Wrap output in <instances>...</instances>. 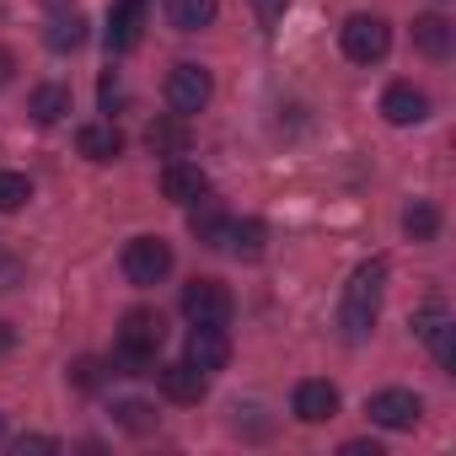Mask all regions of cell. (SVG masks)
Masks as SVG:
<instances>
[{
	"label": "cell",
	"instance_id": "obj_25",
	"mask_svg": "<svg viewBox=\"0 0 456 456\" xmlns=\"http://www.w3.org/2000/svg\"><path fill=\"white\" fill-rule=\"evenodd\" d=\"M108 376H113V365H108V360H76V370H70V381H76L81 392H97Z\"/></svg>",
	"mask_w": 456,
	"mask_h": 456
},
{
	"label": "cell",
	"instance_id": "obj_23",
	"mask_svg": "<svg viewBox=\"0 0 456 456\" xmlns=\"http://www.w3.org/2000/svg\"><path fill=\"white\" fill-rule=\"evenodd\" d=\"M33 199V183L22 177V172H0V215H12V209H22Z\"/></svg>",
	"mask_w": 456,
	"mask_h": 456
},
{
	"label": "cell",
	"instance_id": "obj_18",
	"mask_svg": "<svg viewBox=\"0 0 456 456\" xmlns=\"http://www.w3.org/2000/svg\"><path fill=\"white\" fill-rule=\"evenodd\" d=\"M264 220H225V237H220V248L225 253H237V258H258L264 253Z\"/></svg>",
	"mask_w": 456,
	"mask_h": 456
},
{
	"label": "cell",
	"instance_id": "obj_15",
	"mask_svg": "<svg viewBox=\"0 0 456 456\" xmlns=\"http://www.w3.org/2000/svg\"><path fill=\"white\" fill-rule=\"evenodd\" d=\"M76 151H81L86 161H113V156L124 151V129H118V124H81Z\"/></svg>",
	"mask_w": 456,
	"mask_h": 456
},
{
	"label": "cell",
	"instance_id": "obj_13",
	"mask_svg": "<svg viewBox=\"0 0 456 456\" xmlns=\"http://www.w3.org/2000/svg\"><path fill=\"white\" fill-rule=\"evenodd\" d=\"M333 413H338V387H333V381H301V387H296V419L322 424V419H333Z\"/></svg>",
	"mask_w": 456,
	"mask_h": 456
},
{
	"label": "cell",
	"instance_id": "obj_5",
	"mask_svg": "<svg viewBox=\"0 0 456 456\" xmlns=\"http://www.w3.org/2000/svg\"><path fill=\"white\" fill-rule=\"evenodd\" d=\"M172 274V248L161 237H134L124 248V280L129 285H161Z\"/></svg>",
	"mask_w": 456,
	"mask_h": 456
},
{
	"label": "cell",
	"instance_id": "obj_33",
	"mask_svg": "<svg viewBox=\"0 0 456 456\" xmlns=\"http://www.w3.org/2000/svg\"><path fill=\"white\" fill-rule=\"evenodd\" d=\"M49 6H60V0H49Z\"/></svg>",
	"mask_w": 456,
	"mask_h": 456
},
{
	"label": "cell",
	"instance_id": "obj_21",
	"mask_svg": "<svg viewBox=\"0 0 456 456\" xmlns=\"http://www.w3.org/2000/svg\"><path fill=\"white\" fill-rule=\"evenodd\" d=\"M44 44H49L54 54L81 49V44H86V17H76V12H70V17H54V22L44 28Z\"/></svg>",
	"mask_w": 456,
	"mask_h": 456
},
{
	"label": "cell",
	"instance_id": "obj_28",
	"mask_svg": "<svg viewBox=\"0 0 456 456\" xmlns=\"http://www.w3.org/2000/svg\"><path fill=\"white\" fill-rule=\"evenodd\" d=\"M344 456H381V445H376V440H349Z\"/></svg>",
	"mask_w": 456,
	"mask_h": 456
},
{
	"label": "cell",
	"instance_id": "obj_11",
	"mask_svg": "<svg viewBox=\"0 0 456 456\" xmlns=\"http://www.w3.org/2000/svg\"><path fill=\"white\" fill-rule=\"evenodd\" d=\"M161 193L172 199V204H193L199 193H209V177H204V167L199 161H167V172H161Z\"/></svg>",
	"mask_w": 456,
	"mask_h": 456
},
{
	"label": "cell",
	"instance_id": "obj_1",
	"mask_svg": "<svg viewBox=\"0 0 456 456\" xmlns=\"http://www.w3.org/2000/svg\"><path fill=\"white\" fill-rule=\"evenodd\" d=\"M381 285H387V264H381V258H370V264L354 269V280H349V290H344V306H338V328H344L349 344H360V338L376 328Z\"/></svg>",
	"mask_w": 456,
	"mask_h": 456
},
{
	"label": "cell",
	"instance_id": "obj_7",
	"mask_svg": "<svg viewBox=\"0 0 456 456\" xmlns=\"http://www.w3.org/2000/svg\"><path fill=\"white\" fill-rule=\"evenodd\" d=\"M413 338H424V344L435 349V365H440V370L456 365V322H451V312H445L440 301H429V306L413 312Z\"/></svg>",
	"mask_w": 456,
	"mask_h": 456
},
{
	"label": "cell",
	"instance_id": "obj_16",
	"mask_svg": "<svg viewBox=\"0 0 456 456\" xmlns=\"http://www.w3.org/2000/svg\"><path fill=\"white\" fill-rule=\"evenodd\" d=\"M451 38H456V33H451L445 17H435V12H429V17H413V49H419V54L445 60V54H451Z\"/></svg>",
	"mask_w": 456,
	"mask_h": 456
},
{
	"label": "cell",
	"instance_id": "obj_2",
	"mask_svg": "<svg viewBox=\"0 0 456 456\" xmlns=\"http://www.w3.org/2000/svg\"><path fill=\"white\" fill-rule=\"evenodd\" d=\"M161 338H167V322H161V312H145V306L124 312V322H118V365H124L129 376H140V370L156 360Z\"/></svg>",
	"mask_w": 456,
	"mask_h": 456
},
{
	"label": "cell",
	"instance_id": "obj_3",
	"mask_svg": "<svg viewBox=\"0 0 456 456\" xmlns=\"http://www.w3.org/2000/svg\"><path fill=\"white\" fill-rule=\"evenodd\" d=\"M338 44H344V54H349L354 65H376V60H387V49H392V28H387L381 17L360 12V17H349V22L338 28Z\"/></svg>",
	"mask_w": 456,
	"mask_h": 456
},
{
	"label": "cell",
	"instance_id": "obj_26",
	"mask_svg": "<svg viewBox=\"0 0 456 456\" xmlns=\"http://www.w3.org/2000/svg\"><path fill=\"white\" fill-rule=\"evenodd\" d=\"M285 6H290V0H253V12H258V22H264V28H274V22L285 17Z\"/></svg>",
	"mask_w": 456,
	"mask_h": 456
},
{
	"label": "cell",
	"instance_id": "obj_30",
	"mask_svg": "<svg viewBox=\"0 0 456 456\" xmlns=\"http://www.w3.org/2000/svg\"><path fill=\"white\" fill-rule=\"evenodd\" d=\"M118 102V76H102V108H113Z\"/></svg>",
	"mask_w": 456,
	"mask_h": 456
},
{
	"label": "cell",
	"instance_id": "obj_12",
	"mask_svg": "<svg viewBox=\"0 0 456 456\" xmlns=\"http://www.w3.org/2000/svg\"><path fill=\"white\" fill-rule=\"evenodd\" d=\"M204 387H209V376H204L199 365H188V360L161 365V392H167L172 403H199V397H204Z\"/></svg>",
	"mask_w": 456,
	"mask_h": 456
},
{
	"label": "cell",
	"instance_id": "obj_9",
	"mask_svg": "<svg viewBox=\"0 0 456 456\" xmlns=\"http://www.w3.org/2000/svg\"><path fill=\"white\" fill-rule=\"evenodd\" d=\"M183 360L199 365L204 376H215V370H225V360H232V338H225L220 328L193 322V333H188V354H183Z\"/></svg>",
	"mask_w": 456,
	"mask_h": 456
},
{
	"label": "cell",
	"instance_id": "obj_22",
	"mask_svg": "<svg viewBox=\"0 0 456 456\" xmlns=\"http://www.w3.org/2000/svg\"><path fill=\"white\" fill-rule=\"evenodd\" d=\"M403 232H408L413 242H435V232H440V209H435L429 199H413V204L403 209Z\"/></svg>",
	"mask_w": 456,
	"mask_h": 456
},
{
	"label": "cell",
	"instance_id": "obj_29",
	"mask_svg": "<svg viewBox=\"0 0 456 456\" xmlns=\"http://www.w3.org/2000/svg\"><path fill=\"white\" fill-rule=\"evenodd\" d=\"M12 76H17V54H12V49H0V86H6Z\"/></svg>",
	"mask_w": 456,
	"mask_h": 456
},
{
	"label": "cell",
	"instance_id": "obj_8",
	"mask_svg": "<svg viewBox=\"0 0 456 456\" xmlns=\"http://www.w3.org/2000/svg\"><path fill=\"white\" fill-rule=\"evenodd\" d=\"M365 413H370V424H381V429H413L419 413H424V403H419L413 392H403V387H387V392H376V397L365 403Z\"/></svg>",
	"mask_w": 456,
	"mask_h": 456
},
{
	"label": "cell",
	"instance_id": "obj_4",
	"mask_svg": "<svg viewBox=\"0 0 456 456\" xmlns=\"http://www.w3.org/2000/svg\"><path fill=\"white\" fill-rule=\"evenodd\" d=\"M232 312H237V301H232V290H225L220 280H193V285H183V317H188V322L225 328V322H232Z\"/></svg>",
	"mask_w": 456,
	"mask_h": 456
},
{
	"label": "cell",
	"instance_id": "obj_17",
	"mask_svg": "<svg viewBox=\"0 0 456 456\" xmlns=\"http://www.w3.org/2000/svg\"><path fill=\"white\" fill-rule=\"evenodd\" d=\"M145 140H151L156 156H183L193 134H188V118H183V113H167V118H156V124L145 129Z\"/></svg>",
	"mask_w": 456,
	"mask_h": 456
},
{
	"label": "cell",
	"instance_id": "obj_14",
	"mask_svg": "<svg viewBox=\"0 0 456 456\" xmlns=\"http://www.w3.org/2000/svg\"><path fill=\"white\" fill-rule=\"evenodd\" d=\"M140 17H145V0H118V6L108 12V49L113 54L140 44Z\"/></svg>",
	"mask_w": 456,
	"mask_h": 456
},
{
	"label": "cell",
	"instance_id": "obj_6",
	"mask_svg": "<svg viewBox=\"0 0 456 456\" xmlns=\"http://www.w3.org/2000/svg\"><path fill=\"white\" fill-rule=\"evenodd\" d=\"M209 92H215V81H209L204 65H172V76H167V108L172 113H183V118L204 113Z\"/></svg>",
	"mask_w": 456,
	"mask_h": 456
},
{
	"label": "cell",
	"instance_id": "obj_10",
	"mask_svg": "<svg viewBox=\"0 0 456 456\" xmlns=\"http://www.w3.org/2000/svg\"><path fill=\"white\" fill-rule=\"evenodd\" d=\"M381 113H387V124L408 129V124H424V118H429V97H424L419 86L397 81V86H387V97H381Z\"/></svg>",
	"mask_w": 456,
	"mask_h": 456
},
{
	"label": "cell",
	"instance_id": "obj_32",
	"mask_svg": "<svg viewBox=\"0 0 456 456\" xmlns=\"http://www.w3.org/2000/svg\"><path fill=\"white\" fill-rule=\"evenodd\" d=\"M0 440H6V413H0Z\"/></svg>",
	"mask_w": 456,
	"mask_h": 456
},
{
	"label": "cell",
	"instance_id": "obj_20",
	"mask_svg": "<svg viewBox=\"0 0 456 456\" xmlns=\"http://www.w3.org/2000/svg\"><path fill=\"white\" fill-rule=\"evenodd\" d=\"M28 113H33L38 124H60V118L70 113V86H60V81L38 86V92H33V102H28Z\"/></svg>",
	"mask_w": 456,
	"mask_h": 456
},
{
	"label": "cell",
	"instance_id": "obj_24",
	"mask_svg": "<svg viewBox=\"0 0 456 456\" xmlns=\"http://www.w3.org/2000/svg\"><path fill=\"white\" fill-rule=\"evenodd\" d=\"M113 419L124 424V429H134V435H145V429H156V408L151 403H113Z\"/></svg>",
	"mask_w": 456,
	"mask_h": 456
},
{
	"label": "cell",
	"instance_id": "obj_31",
	"mask_svg": "<svg viewBox=\"0 0 456 456\" xmlns=\"http://www.w3.org/2000/svg\"><path fill=\"white\" fill-rule=\"evenodd\" d=\"M12 344H17V333H12V322H0V354H6Z\"/></svg>",
	"mask_w": 456,
	"mask_h": 456
},
{
	"label": "cell",
	"instance_id": "obj_19",
	"mask_svg": "<svg viewBox=\"0 0 456 456\" xmlns=\"http://www.w3.org/2000/svg\"><path fill=\"white\" fill-rule=\"evenodd\" d=\"M215 0H167V22L177 28V33H204L209 22H215Z\"/></svg>",
	"mask_w": 456,
	"mask_h": 456
},
{
	"label": "cell",
	"instance_id": "obj_27",
	"mask_svg": "<svg viewBox=\"0 0 456 456\" xmlns=\"http://www.w3.org/2000/svg\"><path fill=\"white\" fill-rule=\"evenodd\" d=\"M12 451H17V456H28V451H60V440H54V435H22Z\"/></svg>",
	"mask_w": 456,
	"mask_h": 456
}]
</instances>
